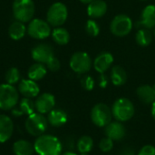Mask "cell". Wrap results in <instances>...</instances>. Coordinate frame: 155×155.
Wrapping results in <instances>:
<instances>
[{
  "label": "cell",
  "mask_w": 155,
  "mask_h": 155,
  "mask_svg": "<svg viewBox=\"0 0 155 155\" xmlns=\"http://www.w3.org/2000/svg\"><path fill=\"white\" fill-rule=\"evenodd\" d=\"M35 152L37 155H61L63 145L60 140L51 134H42L34 143Z\"/></svg>",
  "instance_id": "cell-1"
},
{
  "label": "cell",
  "mask_w": 155,
  "mask_h": 155,
  "mask_svg": "<svg viewBox=\"0 0 155 155\" xmlns=\"http://www.w3.org/2000/svg\"><path fill=\"white\" fill-rule=\"evenodd\" d=\"M135 113V108L134 104L127 98L117 99L112 106L113 117L121 123L127 122L131 120Z\"/></svg>",
  "instance_id": "cell-2"
},
{
  "label": "cell",
  "mask_w": 155,
  "mask_h": 155,
  "mask_svg": "<svg viewBox=\"0 0 155 155\" xmlns=\"http://www.w3.org/2000/svg\"><path fill=\"white\" fill-rule=\"evenodd\" d=\"M47 118L40 113H34L27 116L25 122V128L26 132L32 136H40L45 134L48 127Z\"/></svg>",
  "instance_id": "cell-3"
},
{
  "label": "cell",
  "mask_w": 155,
  "mask_h": 155,
  "mask_svg": "<svg viewBox=\"0 0 155 155\" xmlns=\"http://www.w3.org/2000/svg\"><path fill=\"white\" fill-rule=\"evenodd\" d=\"M19 102V93L16 88L8 84H0V109L12 110Z\"/></svg>",
  "instance_id": "cell-4"
},
{
  "label": "cell",
  "mask_w": 155,
  "mask_h": 155,
  "mask_svg": "<svg viewBox=\"0 0 155 155\" xmlns=\"http://www.w3.org/2000/svg\"><path fill=\"white\" fill-rule=\"evenodd\" d=\"M35 10L33 0H15L13 3V15L17 21L22 23L31 21Z\"/></svg>",
  "instance_id": "cell-5"
},
{
  "label": "cell",
  "mask_w": 155,
  "mask_h": 155,
  "mask_svg": "<svg viewBox=\"0 0 155 155\" xmlns=\"http://www.w3.org/2000/svg\"><path fill=\"white\" fill-rule=\"evenodd\" d=\"M68 16V10L64 4L61 2L54 3L48 9L46 20L52 26L59 27L64 24Z\"/></svg>",
  "instance_id": "cell-6"
},
{
  "label": "cell",
  "mask_w": 155,
  "mask_h": 155,
  "mask_svg": "<svg viewBox=\"0 0 155 155\" xmlns=\"http://www.w3.org/2000/svg\"><path fill=\"white\" fill-rule=\"evenodd\" d=\"M112 109L105 104H97L91 111V120L98 127H105L112 122Z\"/></svg>",
  "instance_id": "cell-7"
},
{
  "label": "cell",
  "mask_w": 155,
  "mask_h": 155,
  "mask_svg": "<svg viewBox=\"0 0 155 155\" xmlns=\"http://www.w3.org/2000/svg\"><path fill=\"white\" fill-rule=\"evenodd\" d=\"M133 29V21L130 16L124 14L117 15L111 22L110 30L112 34L118 37L127 35Z\"/></svg>",
  "instance_id": "cell-8"
},
{
  "label": "cell",
  "mask_w": 155,
  "mask_h": 155,
  "mask_svg": "<svg viewBox=\"0 0 155 155\" xmlns=\"http://www.w3.org/2000/svg\"><path fill=\"white\" fill-rule=\"evenodd\" d=\"M28 35L35 39L43 40L47 38L51 35V27L47 21L35 18L30 21L27 27Z\"/></svg>",
  "instance_id": "cell-9"
},
{
  "label": "cell",
  "mask_w": 155,
  "mask_h": 155,
  "mask_svg": "<svg viewBox=\"0 0 155 155\" xmlns=\"http://www.w3.org/2000/svg\"><path fill=\"white\" fill-rule=\"evenodd\" d=\"M71 69L77 74H85L92 67V60L90 55L85 52H76L70 59Z\"/></svg>",
  "instance_id": "cell-10"
},
{
  "label": "cell",
  "mask_w": 155,
  "mask_h": 155,
  "mask_svg": "<svg viewBox=\"0 0 155 155\" xmlns=\"http://www.w3.org/2000/svg\"><path fill=\"white\" fill-rule=\"evenodd\" d=\"M32 57L37 63L46 64L53 57H54V49L47 44H39L35 45L31 52Z\"/></svg>",
  "instance_id": "cell-11"
},
{
  "label": "cell",
  "mask_w": 155,
  "mask_h": 155,
  "mask_svg": "<svg viewBox=\"0 0 155 155\" xmlns=\"http://www.w3.org/2000/svg\"><path fill=\"white\" fill-rule=\"evenodd\" d=\"M35 105L37 113H40L42 114H48L54 109L55 105V98L52 94L44 93L37 96L35 102Z\"/></svg>",
  "instance_id": "cell-12"
},
{
  "label": "cell",
  "mask_w": 155,
  "mask_h": 155,
  "mask_svg": "<svg viewBox=\"0 0 155 155\" xmlns=\"http://www.w3.org/2000/svg\"><path fill=\"white\" fill-rule=\"evenodd\" d=\"M18 92L27 98H34L38 96L40 93L39 85L35 81L31 79H23L20 81L18 84Z\"/></svg>",
  "instance_id": "cell-13"
},
{
  "label": "cell",
  "mask_w": 155,
  "mask_h": 155,
  "mask_svg": "<svg viewBox=\"0 0 155 155\" xmlns=\"http://www.w3.org/2000/svg\"><path fill=\"white\" fill-rule=\"evenodd\" d=\"M104 133L106 137L113 141H121L126 135V130L121 122H111L104 127Z\"/></svg>",
  "instance_id": "cell-14"
},
{
  "label": "cell",
  "mask_w": 155,
  "mask_h": 155,
  "mask_svg": "<svg viewBox=\"0 0 155 155\" xmlns=\"http://www.w3.org/2000/svg\"><path fill=\"white\" fill-rule=\"evenodd\" d=\"M14 134V122L6 114H0V143L7 142Z\"/></svg>",
  "instance_id": "cell-15"
},
{
  "label": "cell",
  "mask_w": 155,
  "mask_h": 155,
  "mask_svg": "<svg viewBox=\"0 0 155 155\" xmlns=\"http://www.w3.org/2000/svg\"><path fill=\"white\" fill-rule=\"evenodd\" d=\"M113 63H114L113 54L109 52H102L95 57L94 61V67L98 73L104 74L112 66Z\"/></svg>",
  "instance_id": "cell-16"
},
{
  "label": "cell",
  "mask_w": 155,
  "mask_h": 155,
  "mask_svg": "<svg viewBox=\"0 0 155 155\" xmlns=\"http://www.w3.org/2000/svg\"><path fill=\"white\" fill-rule=\"evenodd\" d=\"M107 12V4L104 0H94L87 6V14L92 18H100Z\"/></svg>",
  "instance_id": "cell-17"
},
{
  "label": "cell",
  "mask_w": 155,
  "mask_h": 155,
  "mask_svg": "<svg viewBox=\"0 0 155 155\" xmlns=\"http://www.w3.org/2000/svg\"><path fill=\"white\" fill-rule=\"evenodd\" d=\"M48 124L53 127H61L66 124L68 120L67 114L61 109H53L47 114Z\"/></svg>",
  "instance_id": "cell-18"
},
{
  "label": "cell",
  "mask_w": 155,
  "mask_h": 155,
  "mask_svg": "<svg viewBox=\"0 0 155 155\" xmlns=\"http://www.w3.org/2000/svg\"><path fill=\"white\" fill-rule=\"evenodd\" d=\"M140 25L148 29L155 27V5H148L145 6L142 12Z\"/></svg>",
  "instance_id": "cell-19"
},
{
  "label": "cell",
  "mask_w": 155,
  "mask_h": 155,
  "mask_svg": "<svg viewBox=\"0 0 155 155\" xmlns=\"http://www.w3.org/2000/svg\"><path fill=\"white\" fill-rule=\"evenodd\" d=\"M136 94L140 101H142L143 104H153L155 101V92L153 87L148 84L141 85L137 88Z\"/></svg>",
  "instance_id": "cell-20"
},
{
  "label": "cell",
  "mask_w": 155,
  "mask_h": 155,
  "mask_svg": "<svg viewBox=\"0 0 155 155\" xmlns=\"http://www.w3.org/2000/svg\"><path fill=\"white\" fill-rule=\"evenodd\" d=\"M13 153L15 155H34V144L26 140H18L13 144Z\"/></svg>",
  "instance_id": "cell-21"
},
{
  "label": "cell",
  "mask_w": 155,
  "mask_h": 155,
  "mask_svg": "<svg viewBox=\"0 0 155 155\" xmlns=\"http://www.w3.org/2000/svg\"><path fill=\"white\" fill-rule=\"evenodd\" d=\"M46 73H47L46 65L41 63H35L29 67L27 75L29 79L36 82L43 79L45 76Z\"/></svg>",
  "instance_id": "cell-22"
},
{
  "label": "cell",
  "mask_w": 155,
  "mask_h": 155,
  "mask_svg": "<svg viewBox=\"0 0 155 155\" xmlns=\"http://www.w3.org/2000/svg\"><path fill=\"white\" fill-rule=\"evenodd\" d=\"M111 80L116 86L124 85L127 81L126 71L120 65H114L111 71Z\"/></svg>",
  "instance_id": "cell-23"
},
{
  "label": "cell",
  "mask_w": 155,
  "mask_h": 155,
  "mask_svg": "<svg viewBox=\"0 0 155 155\" xmlns=\"http://www.w3.org/2000/svg\"><path fill=\"white\" fill-rule=\"evenodd\" d=\"M26 31H27V29H26L25 24L16 20L15 22H13L10 25L9 29H8V34H9V36L11 37V39L20 40L25 36Z\"/></svg>",
  "instance_id": "cell-24"
},
{
  "label": "cell",
  "mask_w": 155,
  "mask_h": 155,
  "mask_svg": "<svg viewBox=\"0 0 155 155\" xmlns=\"http://www.w3.org/2000/svg\"><path fill=\"white\" fill-rule=\"evenodd\" d=\"M51 34H52L53 40L59 45H65L68 44V42L70 40L69 32L63 27L54 28Z\"/></svg>",
  "instance_id": "cell-25"
},
{
  "label": "cell",
  "mask_w": 155,
  "mask_h": 155,
  "mask_svg": "<svg viewBox=\"0 0 155 155\" xmlns=\"http://www.w3.org/2000/svg\"><path fill=\"white\" fill-rule=\"evenodd\" d=\"M135 41L140 46H148L153 41V35L148 28H140L135 35Z\"/></svg>",
  "instance_id": "cell-26"
},
{
  "label": "cell",
  "mask_w": 155,
  "mask_h": 155,
  "mask_svg": "<svg viewBox=\"0 0 155 155\" xmlns=\"http://www.w3.org/2000/svg\"><path fill=\"white\" fill-rule=\"evenodd\" d=\"M76 148L80 153H89L94 148V140L90 136L84 135L77 141Z\"/></svg>",
  "instance_id": "cell-27"
},
{
  "label": "cell",
  "mask_w": 155,
  "mask_h": 155,
  "mask_svg": "<svg viewBox=\"0 0 155 155\" xmlns=\"http://www.w3.org/2000/svg\"><path fill=\"white\" fill-rule=\"evenodd\" d=\"M19 109L22 111L24 115H30L35 113V103L31 100V98L24 97L19 102Z\"/></svg>",
  "instance_id": "cell-28"
},
{
  "label": "cell",
  "mask_w": 155,
  "mask_h": 155,
  "mask_svg": "<svg viewBox=\"0 0 155 155\" xmlns=\"http://www.w3.org/2000/svg\"><path fill=\"white\" fill-rule=\"evenodd\" d=\"M5 78L6 84L14 85L15 84L18 83L20 80V72L17 68L12 67L6 72Z\"/></svg>",
  "instance_id": "cell-29"
},
{
  "label": "cell",
  "mask_w": 155,
  "mask_h": 155,
  "mask_svg": "<svg viewBox=\"0 0 155 155\" xmlns=\"http://www.w3.org/2000/svg\"><path fill=\"white\" fill-rule=\"evenodd\" d=\"M85 31L90 36L95 37L100 33V26L96 21L94 19H89L85 24Z\"/></svg>",
  "instance_id": "cell-30"
},
{
  "label": "cell",
  "mask_w": 155,
  "mask_h": 155,
  "mask_svg": "<svg viewBox=\"0 0 155 155\" xmlns=\"http://www.w3.org/2000/svg\"><path fill=\"white\" fill-rule=\"evenodd\" d=\"M114 147V141L108 137L103 138L99 143V148L103 153H109Z\"/></svg>",
  "instance_id": "cell-31"
},
{
  "label": "cell",
  "mask_w": 155,
  "mask_h": 155,
  "mask_svg": "<svg viewBox=\"0 0 155 155\" xmlns=\"http://www.w3.org/2000/svg\"><path fill=\"white\" fill-rule=\"evenodd\" d=\"M81 84H82L84 89H85L87 91H92L94 88L95 82H94V78L92 76L85 75L81 79Z\"/></svg>",
  "instance_id": "cell-32"
},
{
  "label": "cell",
  "mask_w": 155,
  "mask_h": 155,
  "mask_svg": "<svg viewBox=\"0 0 155 155\" xmlns=\"http://www.w3.org/2000/svg\"><path fill=\"white\" fill-rule=\"evenodd\" d=\"M45 65H46V68L49 69V70L52 71V72H56V71H58V70L60 69V67H61L60 61H59L55 56L53 57Z\"/></svg>",
  "instance_id": "cell-33"
},
{
  "label": "cell",
  "mask_w": 155,
  "mask_h": 155,
  "mask_svg": "<svg viewBox=\"0 0 155 155\" xmlns=\"http://www.w3.org/2000/svg\"><path fill=\"white\" fill-rule=\"evenodd\" d=\"M137 155H155V147L153 145H144Z\"/></svg>",
  "instance_id": "cell-34"
},
{
  "label": "cell",
  "mask_w": 155,
  "mask_h": 155,
  "mask_svg": "<svg viewBox=\"0 0 155 155\" xmlns=\"http://www.w3.org/2000/svg\"><path fill=\"white\" fill-rule=\"evenodd\" d=\"M108 83H109V80H108V77L104 74H101V75L99 76V79H98V84L101 88H106L107 85H108Z\"/></svg>",
  "instance_id": "cell-35"
},
{
  "label": "cell",
  "mask_w": 155,
  "mask_h": 155,
  "mask_svg": "<svg viewBox=\"0 0 155 155\" xmlns=\"http://www.w3.org/2000/svg\"><path fill=\"white\" fill-rule=\"evenodd\" d=\"M11 114H12V115L14 117H16V118L17 117H21V116L24 115V114L22 113V111L19 108H13L11 110Z\"/></svg>",
  "instance_id": "cell-36"
},
{
  "label": "cell",
  "mask_w": 155,
  "mask_h": 155,
  "mask_svg": "<svg viewBox=\"0 0 155 155\" xmlns=\"http://www.w3.org/2000/svg\"><path fill=\"white\" fill-rule=\"evenodd\" d=\"M122 155H135L134 153V152L132 150V149H130V148H125L124 150V152L122 153Z\"/></svg>",
  "instance_id": "cell-37"
},
{
  "label": "cell",
  "mask_w": 155,
  "mask_h": 155,
  "mask_svg": "<svg viewBox=\"0 0 155 155\" xmlns=\"http://www.w3.org/2000/svg\"><path fill=\"white\" fill-rule=\"evenodd\" d=\"M152 115L155 120V101L152 104Z\"/></svg>",
  "instance_id": "cell-38"
},
{
  "label": "cell",
  "mask_w": 155,
  "mask_h": 155,
  "mask_svg": "<svg viewBox=\"0 0 155 155\" xmlns=\"http://www.w3.org/2000/svg\"><path fill=\"white\" fill-rule=\"evenodd\" d=\"M61 155H78V154H76L75 153H73V152H65V153H62Z\"/></svg>",
  "instance_id": "cell-39"
},
{
  "label": "cell",
  "mask_w": 155,
  "mask_h": 155,
  "mask_svg": "<svg viewBox=\"0 0 155 155\" xmlns=\"http://www.w3.org/2000/svg\"><path fill=\"white\" fill-rule=\"evenodd\" d=\"M82 3H84V4H90L92 1H94V0H80Z\"/></svg>",
  "instance_id": "cell-40"
},
{
  "label": "cell",
  "mask_w": 155,
  "mask_h": 155,
  "mask_svg": "<svg viewBox=\"0 0 155 155\" xmlns=\"http://www.w3.org/2000/svg\"><path fill=\"white\" fill-rule=\"evenodd\" d=\"M153 90H154V92H155V84L153 85Z\"/></svg>",
  "instance_id": "cell-41"
},
{
  "label": "cell",
  "mask_w": 155,
  "mask_h": 155,
  "mask_svg": "<svg viewBox=\"0 0 155 155\" xmlns=\"http://www.w3.org/2000/svg\"><path fill=\"white\" fill-rule=\"evenodd\" d=\"M81 155H88V153H81Z\"/></svg>",
  "instance_id": "cell-42"
},
{
  "label": "cell",
  "mask_w": 155,
  "mask_h": 155,
  "mask_svg": "<svg viewBox=\"0 0 155 155\" xmlns=\"http://www.w3.org/2000/svg\"><path fill=\"white\" fill-rule=\"evenodd\" d=\"M141 1H147V0H141Z\"/></svg>",
  "instance_id": "cell-43"
},
{
  "label": "cell",
  "mask_w": 155,
  "mask_h": 155,
  "mask_svg": "<svg viewBox=\"0 0 155 155\" xmlns=\"http://www.w3.org/2000/svg\"><path fill=\"white\" fill-rule=\"evenodd\" d=\"M154 36H155V31H154Z\"/></svg>",
  "instance_id": "cell-44"
}]
</instances>
